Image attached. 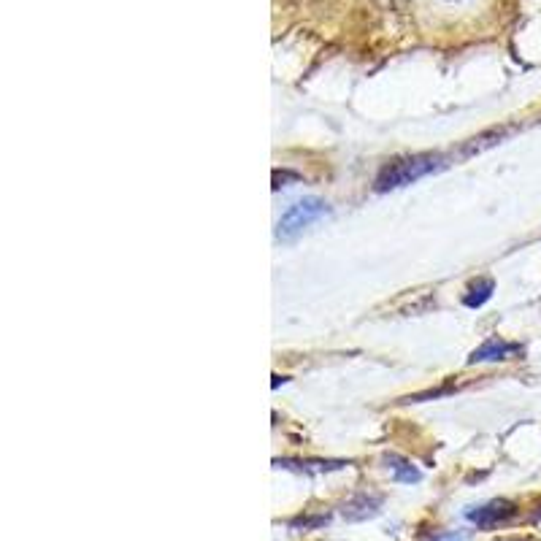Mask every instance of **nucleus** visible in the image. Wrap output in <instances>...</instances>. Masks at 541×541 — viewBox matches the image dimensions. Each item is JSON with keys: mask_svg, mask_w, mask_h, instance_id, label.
<instances>
[{"mask_svg": "<svg viewBox=\"0 0 541 541\" xmlns=\"http://www.w3.org/2000/svg\"><path fill=\"white\" fill-rule=\"evenodd\" d=\"M444 168V160L439 155H414L404 157V160H395L393 166H387L379 179H376V190L379 193H387V190H398V187H406V184L417 182L422 176L433 174Z\"/></svg>", "mask_w": 541, "mask_h": 541, "instance_id": "f257e3e1", "label": "nucleus"}, {"mask_svg": "<svg viewBox=\"0 0 541 541\" xmlns=\"http://www.w3.org/2000/svg\"><path fill=\"white\" fill-rule=\"evenodd\" d=\"M328 214H331V209H328L325 201H320V198H303V201H298L295 206H290V209L282 214V220L276 222V239L290 244V241L298 239L309 225H314V222L322 220V217H328Z\"/></svg>", "mask_w": 541, "mask_h": 541, "instance_id": "f03ea898", "label": "nucleus"}, {"mask_svg": "<svg viewBox=\"0 0 541 541\" xmlns=\"http://www.w3.org/2000/svg\"><path fill=\"white\" fill-rule=\"evenodd\" d=\"M514 512H517V509H514L509 501L496 498V501H487V504L468 509L466 520L471 525H477V528H485L487 531V528H496V525H504L506 520H512Z\"/></svg>", "mask_w": 541, "mask_h": 541, "instance_id": "7ed1b4c3", "label": "nucleus"}, {"mask_svg": "<svg viewBox=\"0 0 541 541\" xmlns=\"http://www.w3.org/2000/svg\"><path fill=\"white\" fill-rule=\"evenodd\" d=\"M379 509H382V496H376V493H358L355 498H349L341 514H344V520H349V523H360V520L376 517Z\"/></svg>", "mask_w": 541, "mask_h": 541, "instance_id": "20e7f679", "label": "nucleus"}, {"mask_svg": "<svg viewBox=\"0 0 541 541\" xmlns=\"http://www.w3.org/2000/svg\"><path fill=\"white\" fill-rule=\"evenodd\" d=\"M517 352H520L517 344H506L504 339H487L482 347L471 352L468 363H493V360L512 358V355H517Z\"/></svg>", "mask_w": 541, "mask_h": 541, "instance_id": "39448f33", "label": "nucleus"}, {"mask_svg": "<svg viewBox=\"0 0 541 541\" xmlns=\"http://www.w3.org/2000/svg\"><path fill=\"white\" fill-rule=\"evenodd\" d=\"M385 463H387V471L393 474L395 482H404V485H414V482H420V471H417V468H414L406 458L387 455Z\"/></svg>", "mask_w": 541, "mask_h": 541, "instance_id": "423d86ee", "label": "nucleus"}, {"mask_svg": "<svg viewBox=\"0 0 541 541\" xmlns=\"http://www.w3.org/2000/svg\"><path fill=\"white\" fill-rule=\"evenodd\" d=\"M490 295H493V282H490V279H479L477 285L468 287L463 303H466L468 309H479V306H482Z\"/></svg>", "mask_w": 541, "mask_h": 541, "instance_id": "0eeeda50", "label": "nucleus"}, {"mask_svg": "<svg viewBox=\"0 0 541 541\" xmlns=\"http://www.w3.org/2000/svg\"><path fill=\"white\" fill-rule=\"evenodd\" d=\"M374 3L385 11H404L409 6V0H374Z\"/></svg>", "mask_w": 541, "mask_h": 541, "instance_id": "6e6552de", "label": "nucleus"}, {"mask_svg": "<svg viewBox=\"0 0 541 541\" xmlns=\"http://www.w3.org/2000/svg\"><path fill=\"white\" fill-rule=\"evenodd\" d=\"M431 541H468L463 533L458 531H450V533H439V536H433Z\"/></svg>", "mask_w": 541, "mask_h": 541, "instance_id": "1a4fd4ad", "label": "nucleus"}]
</instances>
